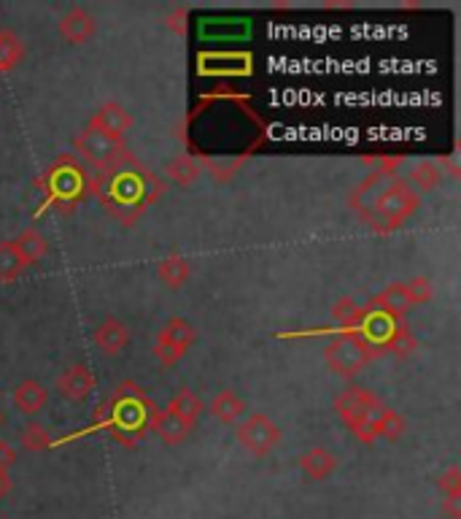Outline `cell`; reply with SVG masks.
<instances>
[{"label":"cell","instance_id":"6da1fadb","mask_svg":"<svg viewBox=\"0 0 461 519\" xmlns=\"http://www.w3.org/2000/svg\"><path fill=\"white\" fill-rule=\"evenodd\" d=\"M348 206L370 227L389 233L405 225L421 206V195L397 171L375 168L348 197Z\"/></svg>","mask_w":461,"mask_h":519},{"label":"cell","instance_id":"7a4b0ae2","mask_svg":"<svg viewBox=\"0 0 461 519\" xmlns=\"http://www.w3.org/2000/svg\"><path fill=\"white\" fill-rule=\"evenodd\" d=\"M92 192L103 208L122 225H133L154 200L165 192V184L133 155L119 166L100 171L92 178Z\"/></svg>","mask_w":461,"mask_h":519},{"label":"cell","instance_id":"3957f363","mask_svg":"<svg viewBox=\"0 0 461 519\" xmlns=\"http://www.w3.org/2000/svg\"><path fill=\"white\" fill-rule=\"evenodd\" d=\"M154 411L156 408L136 384H122L111 400V428H114L111 436L125 444H133L152 425Z\"/></svg>","mask_w":461,"mask_h":519},{"label":"cell","instance_id":"277c9868","mask_svg":"<svg viewBox=\"0 0 461 519\" xmlns=\"http://www.w3.org/2000/svg\"><path fill=\"white\" fill-rule=\"evenodd\" d=\"M386 406L367 389L362 387H348L345 392H340L334 398V411L340 414V419L351 428V433L362 441V444H372L375 436V419Z\"/></svg>","mask_w":461,"mask_h":519},{"label":"cell","instance_id":"5b68a950","mask_svg":"<svg viewBox=\"0 0 461 519\" xmlns=\"http://www.w3.org/2000/svg\"><path fill=\"white\" fill-rule=\"evenodd\" d=\"M73 149L79 152V158H81L89 168H95L98 173L108 171V168H114V166H119L122 160L130 158L125 139L108 136V133L95 130V128L81 130V133L73 139Z\"/></svg>","mask_w":461,"mask_h":519},{"label":"cell","instance_id":"8992f818","mask_svg":"<svg viewBox=\"0 0 461 519\" xmlns=\"http://www.w3.org/2000/svg\"><path fill=\"white\" fill-rule=\"evenodd\" d=\"M372 357H378V351L353 331L334 336L329 344L324 346V360H326L329 370L343 376V379H353L359 370L367 368V362Z\"/></svg>","mask_w":461,"mask_h":519},{"label":"cell","instance_id":"52a82bcc","mask_svg":"<svg viewBox=\"0 0 461 519\" xmlns=\"http://www.w3.org/2000/svg\"><path fill=\"white\" fill-rule=\"evenodd\" d=\"M235 436L246 452H251L254 457H265L281 441V428L265 414H251V417H246V422L238 425Z\"/></svg>","mask_w":461,"mask_h":519},{"label":"cell","instance_id":"ba28073f","mask_svg":"<svg viewBox=\"0 0 461 519\" xmlns=\"http://www.w3.org/2000/svg\"><path fill=\"white\" fill-rule=\"evenodd\" d=\"M84 189H87V173L81 171L76 163H68L62 160L57 168L49 171V195L54 203H76L84 197Z\"/></svg>","mask_w":461,"mask_h":519},{"label":"cell","instance_id":"9c48e42d","mask_svg":"<svg viewBox=\"0 0 461 519\" xmlns=\"http://www.w3.org/2000/svg\"><path fill=\"white\" fill-rule=\"evenodd\" d=\"M95 384H98V381H95L92 370H89L87 365H81V362L65 368V370L57 376V392H60L65 400H71V403L87 400V398L95 392Z\"/></svg>","mask_w":461,"mask_h":519},{"label":"cell","instance_id":"30bf717a","mask_svg":"<svg viewBox=\"0 0 461 519\" xmlns=\"http://www.w3.org/2000/svg\"><path fill=\"white\" fill-rule=\"evenodd\" d=\"M413 306H416V301H413L408 284H389L381 295H375V298L370 301L367 309L375 312V314L391 317V320H402Z\"/></svg>","mask_w":461,"mask_h":519},{"label":"cell","instance_id":"8fae6325","mask_svg":"<svg viewBox=\"0 0 461 519\" xmlns=\"http://www.w3.org/2000/svg\"><path fill=\"white\" fill-rule=\"evenodd\" d=\"M95 30H98L95 16H92L87 8H81V5L71 8V11L60 19V35H62L68 43H87V41L95 35Z\"/></svg>","mask_w":461,"mask_h":519},{"label":"cell","instance_id":"7c38bea8","mask_svg":"<svg viewBox=\"0 0 461 519\" xmlns=\"http://www.w3.org/2000/svg\"><path fill=\"white\" fill-rule=\"evenodd\" d=\"M89 128L122 139V136L133 128V117H130L127 109L119 106V103H103V106L89 117Z\"/></svg>","mask_w":461,"mask_h":519},{"label":"cell","instance_id":"4fadbf2b","mask_svg":"<svg viewBox=\"0 0 461 519\" xmlns=\"http://www.w3.org/2000/svg\"><path fill=\"white\" fill-rule=\"evenodd\" d=\"M92 339H95V346H98L103 354L117 357V354L125 351V346L130 344V331H127V325H125L122 320L108 317V320H103V322L98 325V331H95Z\"/></svg>","mask_w":461,"mask_h":519},{"label":"cell","instance_id":"5bb4252c","mask_svg":"<svg viewBox=\"0 0 461 519\" xmlns=\"http://www.w3.org/2000/svg\"><path fill=\"white\" fill-rule=\"evenodd\" d=\"M334 468H337V457L326 447H313V449L303 452V457H300V471L313 482L329 479L334 474Z\"/></svg>","mask_w":461,"mask_h":519},{"label":"cell","instance_id":"9a60e30c","mask_svg":"<svg viewBox=\"0 0 461 519\" xmlns=\"http://www.w3.org/2000/svg\"><path fill=\"white\" fill-rule=\"evenodd\" d=\"M149 428H152V433L159 436V441H165L167 447H175V444L186 441V436L192 433V425L181 422V419L173 417L170 411H154Z\"/></svg>","mask_w":461,"mask_h":519},{"label":"cell","instance_id":"2e32d148","mask_svg":"<svg viewBox=\"0 0 461 519\" xmlns=\"http://www.w3.org/2000/svg\"><path fill=\"white\" fill-rule=\"evenodd\" d=\"M14 406H16L22 414H27V417L38 414V411L46 406V387H43L41 381H35V379H24V381L14 389Z\"/></svg>","mask_w":461,"mask_h":519},{"label":"cell","instance_id":"e0dca14e","mask_svg":"<svg viewBox=\"0 0 461 519\" xmlns=\"http://www.w3.org/2000/svg\"><path fill=\"white\" fill-rule=\"evenodd\" d=\"M405 181L416 189V192H432L440 187L443 181V168L435 160H419L405 171Z\"/></svg>","mask_w":461,"mask_h":519},{"label":"cell","instance_id":"ac0fdd59","mask_svg":"<svg viewBox=\"0 0 461 519\" xmlns=\"http://www.w3.org/2000/svg\"><path fill=\"white\" fill-rule=\"evenodd\" d=\"M208 411H211L219 422L232 425L235 419H240V417L246 414V403H243V398H240L238 392H232V389H221V392L211 400Z\"/></svg>","mask_w":461,"mask_h":519},{"label":"cell","instance_id":"d6986e66","mask_svg":"<svg viewBox=\"0 0 461 519\" xmlns=\"http://www.w3.org/2000/svg\"><path fill=\"white\" fill-rule=\"evenodd\" d=\"M156 276L165 287L175 290V287H183L192 276V268L189 263L181 257V255H167L159 265H156Z\"/></svg>","mask_w":461,"mask_h":519},{"label":"cell","instance_id":"ffe728a7","mask_svg":"<svg viewBox=\"0 0 461 519\" xmlns=\"http://www.w3.org/2000/svg\"><path fill=\"white\" fill-rule=\"evenodd\" d=\"M165 411H170L173 417H178L181 422H186V425L194 428L197 417L202 414V400H200L192 389H178V392L170 398V403H167Z\"/></svg>","mask_w":461,"mask_h":519},{"label":"cell","instance_id":"44dd1931","mask_svg":"<svg viewBox=\"0 0 461 519\" xmlns=\"http://www.w3.org/2000/svg\"><path fill=\"white\" fill-rule=\"evenodd\" d=\"M14 246L19 249V255L24 257L27 265L38 263V260L46 257V252H49V244H46V238H43L38 230H24V233H19V238H14Z\"/></svg>","mask_w":461,"mask_h":519},{"label":"cell","instance_id":"7402d4cb","mask_svg":"<svg viewBox=\"0 0 461 519\" xmlns=\"http://www.w3.org/2000/svg\"><path fill=\"white\" fill-rule=\"evenodd\" d=\"M332 317L345 328V331H356L364 320H367V306L356 303L353 298H340L332 306Z\"/></svg>","mask_w":461,"mask_h":519},{"label":"cell","instance_id":"603a6c76","mask_svg":"<svg viewBox=\"0 0 461 519\" xmlns=\"http://www.w3.org/2000/svg\"><path fill=\"white\" fill-rule=\"evenodd\" d=\"M165 176H167L173 184H178V187H189V184L197 181L200 166H197L194 158H189V155H178V158H173V160L165 166Z\"/></svg>","mask_w":461,"mask_h":519},{"label":"cell","instance_id":"cb8c5ba5","mask_svg":"<svg viewBox=\"0 0 461 519\" xmlns=\"http://www.w3.org/2000/svg\"><path fill=\"white\" fill-rule=\"evenodd\" d=\"M156 336L165 339V341H170L173 346H178V349H186V351H189V346L194 344V328H192L186 320H178V317L167 320Z\"/></svg>","mask_w":461,"mask_h":519},{"label":"cell","instance_id":"d4e9b609","mask_svg":"<svg viewBox=\"0 0 461 519\" xmlns=\"http://www.w3.org/2000/svg\"><path fill=\"white\" fill-rule=\"evenodd\" d=\"M24 268H27V263L19 255V249L14 246V241H3L0 244V282H14Z\"/></svg>","mask_w":461,"mask_h":519},{"label":"cell","instance_id":"484cf974","mask_svg":"<svg viewBox=\"0 0 461 519\" xmlns=\"http://www.w3.org/2000/svg\"><path fill=\"white\" fill-rule=\"evenodd\" d=\"M22 57H24V46L19 35L11 30H0V73L16 68Z\"/></svg>","mask_w":461,"mask_h":519},{"label":"cell","instance_id":"4316f807","mask_svg":"<svg viewBox=\"0 0 461 519\" xmlns=\"http://www.w3.org/2000/svg\"><path fill=\"white\" fill-rule=\"evenodd\" d=\"M19 444H22L24 452H43V449H49L52 436H49V430H46L43 425L30 422L27 428H22V433H19Z\"/></svg>","mask_w":461,"mask_h":519},{"label":"cell","instance_id":"83f0119b","mask_svg":"<svg viewBox=\"0 0 461 519\" xmlns=\"http://www.w3.org/2000/svg\"><path fill=\"white\" fill-rule=\"evenodd\" d=\"M402 433H405V419H402L397 411L383 408V411L378 414V419H375V436H383V438H389V441H397Z\"/></svg>","mask_w":461,"mask_h":519},{"label":"cell","instance_id":"f1b7e54d","mask_svg":"<svg viewBox=\"0 0 461 519\" xmlns=\"http://www.w3.org/2000/svg\"><path fill=\"white\" fill-rule=\"evenodd\" d=\"M416 339H413V333L402 325V322H397V328H394V333L389 336V341L383 346V351H391V354H397L400 360L402 357H410L413 351H416Z\"/></svg>","mask_w":461,"mask_h":519},{"label":"cell","instance_id":"f546056e","mask_svg":"<svg viewBox=\"0 0 461 519\" xmlns=\"http://www.w3.org/2000/svg\"><path fill=\"white\" fill-rule=\"evenodd\" d=\"M437 487L443 495H461V468L459 466H451L446 468L440 476H437Z\"/></svg>","mask_w":461,"mask_h":519},{"label":"cell","instance_id":"4dcf8cb0","mask_svg":"<svg viewBox=\"0 0 461 519\" xmlns=\"http://www.w3.org/2000/svg\"><path fill=\"white\" fill-rule=\"evenodd\" d=\"M154 354H156V360H159L162 365H175V362L186 354V349H178V346H173L170 341H165V339H159V336H156Z\"/></svg>","mask_w":461,"mask_h":519},{"label":"cell","instance_id":"1f68e13d","mask_svg":"<svg viewBox=\"0 0 461 519\" xmlns=\"http://www.w3.org/2000/svg\"><path fill=\"white\" fill-rule=\"evenodd\" d=\"M405 284H408V290H410L416 306H419V303H427V301L432 298V282H429V279L416 276V279H410V282H405Z\"/></svg>","mask_w":461,"mask_h":519},{"label":"cell","instance_id":"d6a6232c","mask_svg":"<svg viewBox=\"0 0 461 519\" xmlns=\"http://www.w3.org/2000/svg\"><path fill=\"white\" fill-rule=\"evenodd\" d=\"M14 463H16V452H14V447L5 444V441H0V471H8Z\"/></svg>","mask_w":461,"mask_h":519},{"label":"cell","instance_id":"836d02e7","mask_svg":"<svg viewBox=\"0 0 461 519\" xmlns=\"http://www.w3.org/2000/svg\"><path fill=\"white\" fill-rule=\"evenodd\" d=\"M443 512L451 519H461V495H446L443 498Z\"/></svg>","mask_w":461,"mask_h":519},{"label":"cell","instance_id":"e575fe53","mask_svg":"<svg viewBox=\"0 0 461 519\" xmlns=\"http://www.w3.org/2000/svg\"><path fill=\"white\" fill-rule=\"evenodd\" d=\"M8 493H11V476H8V471H0V501H3Z\"/></svg>","mask_w":461,"mask_h":519},{"label":"cell","instance_id":"d590c367","mask_svg":"<svg viewBox=\"0 0 461 519\" xmlns=\"http://www.w3.org/2000/svg\"><path fill=\"white\" fill-rule=\"evenodd\" d=\"M324 8L326 11H345V8H353V3H334V0H329V3H324Z\"/></svg>","mask_w":461,"mask_h":519}]
</instances>
